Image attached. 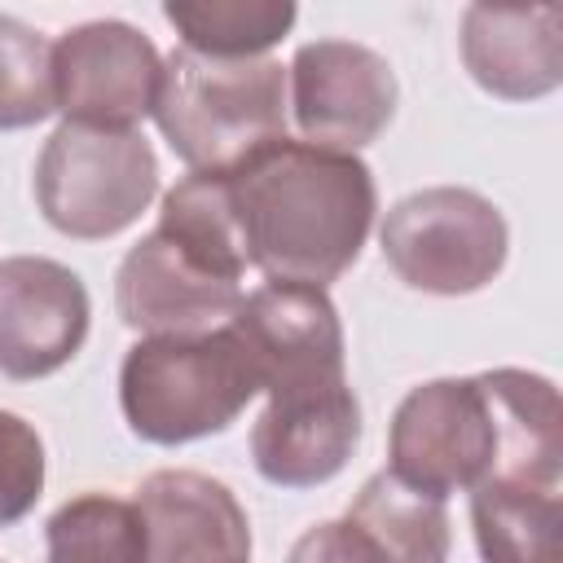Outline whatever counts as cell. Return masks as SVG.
Instances as JSON below:
<instances>
[{
    "label": "cell",
    "mask_w": 563,
    "mask_h": 563,
    "mask_svg": "<svg viewBox=\"0 0 563 563\" xmlns=\"http://www.w3.org/2000/svg\"><path fill=\"white\" fill-rule=\"evenodd\" d=\"M229 194L246 264L268 282L317 290L361 260L378 211L374 172L356 154L290 136L229 172Z\"/></svg>",
    "instance_id": "obj_1"
},
{
    "label": "cell",
    "mask_w": 563,
    "mask_h": 563,
    "mask_svg": "<svg viewBox=\"0 0 563 563\" xmlns=\"http://www.w3.org/2000/svg\"><path fill=\"white\" fill-rule=\"evenodd\" d=\"M246 268L229 176L189 172L163 194L158 224L123 255L114 308L145 339L202 334L238 308Z\"/></svg>",
    "instance_id": "obj_2"
},
{
    "label": "cell",
    "mask_w": 563,
    "mask_h": 563,
    "mask_svg": "<svg viewBox=\"0 0 563 563\" xmlns=\"http://www.w3.org/2000/svg\"><path fill=\"white\" fill-rule=\"evenodd\" d=\"M154 123L189 172L229 176L286 136V66L277 57H163Z\"/></svg>",
    "instance_id": "obj_3"
},
{
    "label": "cell",
    "mask_w": 563,
    "mask_h": 563,
    "mask_svg": "<svg viewBox=\"0 0 563 563\" xmlns=\"http://www.w3.org/2000/svg\"><path fill=\"white\" fill-rule=\"evenodd\" d=\"M255 391L260 378L229 325L141 339L119 365V409L132 435L150 444L220 435L238 422Z\"/></svg>",
    "instance_id": "obj_4"
},
{
    "label": "cell",
    "mask_w": 563,
    "mask_h": 563,
    "mask_svg": "<svg viewBox=\"0 0 563 563\" xmlns=\"http://www.w3.org/2000/svg\"><path fill=\"white\" fill-rule=\"evenodd\" d=\"M158 194V158L141 132L62 123L35 163L44 220L79 242L123 233Z\"/></svg>",
    "instance_id": "obj_5"
},
{
    "label": "cell",
    "mask_w": 563,
    "mask_h": 563,
    "mask_svg": "<svg viewBox=\"0 0 563 563\" xmlns=\"http://www.w3.org/2000/svg\"><path fill=\"white\" fill-rule=\"evenodd\" d=\"M378 242L405 286L427 295H475L501 273L510 233L484 194L431 185L387 211Z\"/></svg>",
    "instance_id": "obj_6"
},
{
    "label": "cell",
    "mask_w": 563,
    "mask_h": 563,
    "mask_svg": "<svg viewBox=\"0 0 563 563\" xmlns=\"http://www.w3.org/2000/svg\"><path fill=\"white\" fill-rule=\"evenodd\" d=\"M391 475L418 493L453 497L493 466V418L475 378H431L413 387L387 431Z\"/></svg>",
    "instance_id": "obj_7"
},
{
    "label": "cell",
    "mask_w": 563,
    "mask_h": 563,
    "mask_svg": "<svg viewBox=\"0 0 563 563\" xmlns=\"http://www.w3.org/2000/svg\"><path fill=\"white\" fill-rule=\"evenodd\" d=\"M163 57L145 31L119 18L70 26L53 44V97L66 123L136 132L154 114Z\"/></svg>",
    "instance_id": "obj_8"
},
{
    "label": "cell",
    "mask_w": 563,
    "mask_h": 563,
    "mask_svg": "<svg viewBox=\"0 0 563 563\" xmlns=\"http://www.w3.org/2000/svg\"><path fill=\"white\" fill-rule=\"evenodd\" d=\"M286 106L308 145L356 154L396 114V75L387 57L352 40H312L286 70Z\"/></svg>",
    "instance_id": "obj_9"
},
{
    "label": "cell",
    "mask_w": 563,
    "mask_h": 563,
    "mask_svg": "<svg viewBox=\"0 0 563 563\" xmlns=\"http://www.w3.org/2000/svg\"><path fill=\"white\" fill-rule=\"evenodd\" d=\"M229 334L242 343L260 391H286L343 378V321L325 290L264 282L229 312Z\"/></svg>",
    "instance_id": "obj_10"
},
{
    "label": "cell",
    "mask_w": 563,
    "mask_h": 563,
    "mask_svg": "<svg viewBox=\"0 0 563 563\" xmlns=\"http://www.w3.org/2000/svg\"><path fill=\"white\" fill-rule=\"evenodd\" d=\"M88 321L79 273L48 255L0 260V374L31 383L62 369L84 347Z\"/></svg>",
    "instance_id": "obj_11"
},
{
    "label": "cell",
    "mask_w": 563,
    "mask_h": 563,
    "mask_svg": "<svg viewBox=\"0 0 563 563\" xmlns=\"http://www.w3.org/2000/svg\"><path fill=\"white\" fill-rule=\"evenodd\" d=\"M361 444V405L347 378L286 387L251 427L255 471L277 488H317L334 479Z\"/></svg>",
    "instance_id": "obj_12"
},
{
    "label": "cell",
    "mask_w": 563,
    "mask_h": 563,
    "mask_svg": "<svg viewBox=\"0 0 563 563\" xmlns=\"http://www.w3.org/2000/svg\"><path fill=\"white\" fill-rule=\"evenodd\" d=\"M145 563H251V523L229 484L202 471H154L136 488Z\"/></svg>",
    "instance_id": "obj_13"
},
{
    "label": "cell",
    "mask_w": 563,
    "mask_h": 563,
    "mask_svg": "<svg viewBox=\"0 0 563 563\" xmlns=\"http://www.w3.org/2000/svg\"><path fill=\"white\" fill-rule=\"evenodd\" d=\"M462 62L501 101L545 97L563 79V13L554 4H471L462 13Z\"/></svg>",
    "instance_id": "obj_14"
},
{
    "label": "cell",
    "mask_w": 563,
    "mask_h": 563,
    "mask_svg": "<svg viewBox=\"0 0 563 563\" xmlns=\"http://www.w3.org/2000/svg\"><path fill=\"white\" fill-rule=\"evenodd\" d=\"M493 418V466L484 479L563 488V409L559 387L532 369L475 374Z\"/></svg>",
    "instance_id": "obj_15"
},
{
    "label": "cell",
    "mask_w": 563,
    "mask_h": 563,
    "mask_svg": "<svg viewBox=\"0 0 563 563\" xmlns=\"http://www.w3.org/2000/svg\"><path fill=\"white\" fill-rule=\"evenodd\" d=\"M471 528L484 563H563V488L479 479L471 488Z\"/></svg>",
    "instance_id": "obj_16"
},
{
    "label": "cell",
    "mask_w": 563,
    "mask_h": 563,
    "mask_svg": "<svg viewBox=\"0 0 563 563\" xmlns=\"http://www.w3.org/2000/svg\"><path fill=\"white\" fill-rule=\"evenodd\" d=\"M347 519L378 545L387 563H449V510L440 497L409 488L391 471L361 484Z\"/></svg>",
    "instance_id": "obj_17"
},
{
    "label": "cell",
    "mask_w": 563,
    "mask_h": 563,
    "mask_svg": "<svg viewBox=\"0 0 563 563\" xmlns=\"http://www.w3.org/2000/svg\"><path fill=\"white\" fill-rule=\"evenodd\" d=\"M163 18L176 26L180 48L202 57H264L299 18L290 0H167Z\"/></svg>",
    "instance_id": "obj_18"
},
{
    "label": "cell",
    "mask_w": 563,
    "mask_h": 563,
    "mask_svg": "<svg viewBox=\"0 0 563 563\" xmlns=\"http://www.w3.org/2000/svg\"><path fill=\"white\" fill-rule=\"evenodd\" d=\"M44 563H145V523L136 501L79 493L44 523Z\"/></svg>",
    "instance_id": "obj_19"
},
{
    "label": "cell",
    "mask_w": 563,
    "mask_h": 563,
    "mask_svg": "<svg viewBox=\"0 0 563 563\" xmlns=\"http://www.w3.org/2000/svg\"><path fill=\"white\" fill-rule=\"evenodd\" d=\"M53 110V44L35 26L0 13V132L31 128Z\"/></svg>",
    "instance_id": "obj_20"
},
{
    "label": "cell",
    "mask_w": 563,
    "mask_h": 563,
    "mask_svg": "<svg viewBox=\"0 0 563 563\" xmlns=\"http://www.w3.org/2000/svg\"><path fill=\"white\" fill-rule=\"evenodd\" d=\"M40 493H44V440L22 413L0 409V528L26 519Z\"/></svg>",
    "instance_id": "obj_21"
},
{
    "label": "cell",
    "mask_w": 563,
    "mask_h": 563,
    "mask_svg": "<svg viewBox=\"0 0 563 563\" xmlns=\"http://www.w3.org/2000/svg\"><path fill=\"white\" fill-rule=\"evenodd\" d=\"M286 563H387V559L352 519H325V523H312L290 545Z\"/></svg>",
    "instance_id": "obj_22"
}]
</instances>
